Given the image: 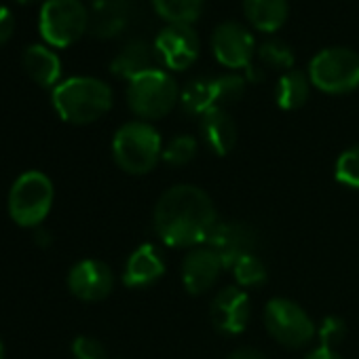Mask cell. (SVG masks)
<instances>
[{
    "label": "cell",
    "mask_w": 359,
    "mask_h": 359,
    "mask_svg": "<svg viewBox=\"0 0 359 359\" xmlns=\"http://www.w3.org/2000/svg\"><path fill=\"white\" fill-rule=\"evenodd\" d=\"M216 226V205L199 187H171L154 205V233L169 248H199L208 243Z\"/></svg>",
    "instance_id": "6da1fadb"
},
{
    "label": "cell",
    "mask_w": 359,
    "mask_h": 359,
    "mask_svg": "<svg viewBox=\"0 0 359 359\" xmlns=\"http://www.w3.org/2000/svg\"><path fill=\"white\" fill-rule=\"evenodd\" d=\"M51 102L66 123L89 125L112 108V89L93 76H72L53 89Z\"/></svg>",
    "instance_id": "7a4b0ae2"
},
{
    "label": "cell",
    "mask_w": 359,
    "mask_h": 359,
    "mask_svg": "<svg viewBox=\"0 0 359 359\" xmlns=\"http://www.w3.org/2000/svg\"><path fill=\"white\" fill-rule=\"evenodd\" d=\"M112 156L123 171L144 175L156 167L158 158H163L161 133L146 121L125 123L114 133Z\"/></svg>",
    "instance_id": "3957f363"
},
{
    "label": "cell",
    "mask_w": 359,
    "mask_h": 359,
    "mask_svg": "<svg viewBox=\"0 0 359 359\" xmlns=\"http://www.w3.org/2000/svg\"><path fill=\"white\" fill-rule=\"evenodd\" d=\"M180 102V89L173 76L165 70L152 68L129 81L127 104L129 108L146 121L163 118Z\"/></svg>",
    "instance_id": "277c9868"
},
{
    "label": "cell",
    "mask_w": 359,
    "mask_h": 359,
    "mask_svg": "<svg viewBox=\"0 0 359 359\" xmlns=\"http://www.w3.org/2000/svg\"><path fill=\"white\" fill-rule=\"evenodd\" d=\"M55 199L53 182L43 171L22 173L9 193V214L20 226H39L51 212Z\"/></svg>",
    "instance_id": "5b68a950"
},
{
    "label": "cell",
    "mask_w": 359,
    "mask_h": 359,
    "mask_svg": "<svg viewBox=\"0 0 359 359\" xmlns=\"http://www.w3.org/2000/svg\"><path fill=\"white\" fill-rule=\"evenodd\" d=\"M309 79L323 93H351L359 87V55L344 47L323 49L311 60Z\"/></svg>",
    "instance_id": "8992f818"
},
{
    "label": "cell",
    "mask_w": 359,
    "mask_h": 359,
    "mask_svg": "<svg viewBox=\"0 0 359 359\" xmlns=\"http://www.w3.org/2000/svg\"><path fill=\"white\" fill-rule=\"evenodd\" d=\"M89 26V13L81 0H45L39 18L41 36L53 47H70Z\"/></svg>",
    "instance_id": "52a82bcc"
},
{
    "label": "cell",
    "mask_w": 359,
    "mask_h": 359,
    "mask_svg": "<svg viewBox=\"0 0 359 359\" xmlns=\"http://www.w3.org/2000/svg\"><path fill=\"white\" fill-rule=\"evenodd\" d=\"M264 325L279 344L290 348L306 346L317 336V325L306 315V311L287 298L269 300L264 306Z\"/></svg>",
    "instance_id": "ba28073f"
},
{
    "label": "cell",
    "mask_w": 359,
    "mask_h": 359,
    "mask_svg": "<svg viewBox=\"0 0 359 359\" xmlns=\"http://www.w3.org/2000/svg\"><path fill=\"white\" fill-rule=\"evenodd\" d=\"M154 53H156V60L163 62L165 68L180 72V70L191 68L197 62L201 53V43H199L197 32L191 26L169 24L156 34Z\"/></svg>",
    "instance_id": "9c48e42d"
},
{
    "label": "cell",
    "mask_w": 359,
    "mask_h": 359,
    "mask_svg": "<svg viewBox=\"0 0 359 359\" xmlns=\"http://www.w3.org/2000/svg\"><path fill=\"white\" fill-rule=\"evenodd\" d=\"M212 49L222 66L231 70H239V68L245 70L252 66L256 43L248 28H243L237 22H226L216 28L212 36Z\"/></svg>",
    "instance_id": "30bf717a"
},
{
    "label": "cell",
    "mask_w": 359,
    "mask_h": 359,
    "mask_svg": "<svg viewBox=\"0 0 359 359\" xmlns=\"http://www.w3.org/2000/svg\"><path fill=\"white\" fill-rule=\"evenodd\" d=\"M205 245L216 252L224 269H231L239 258L256 254L258 233L245 222H218Z\"/></svg>",
    "instance_id": "8fae6325"
},
{
    "label": "cell",
    "mask_w": 359,
    "mask_h": 359,
    "mask_svg": "<svg viewBox=\"0 0 359 359\" xmlns=\"http://www.w3.org/2000/svg\"><path fill=\"white\" fill-rule=\"evenodd\" d=\"M68 287L72 296L85 302H97L110 296L114 287V275L102 260L87 258L76 262L68 273Z\"/></svg>",
    "instance_id": "7c38bea8"
},
{
    "label": "cell",
    "mask_w": 359,
    "mask_h": 359,
    "mask_svg": "<svg viewBox=\"0 0 359 359\" xmlns=\"http://www.w3.org/2000/svg\"><path fill=\"white\" fill-rule=\"evenodd\" d=\"M210 315L218 332L226 336H237L248 327L252 317L250 296L239 287H224L212 300Z\"/></svg>",
    "instance_id": "4fadbf2b"
},
{
    "label": "cell",
    "mask_w": 359,
    "mask_h": 359,
    "mask_svg": "<svg viewBox=\"0 0 359 359\" xmlns=\"http://www.w3.org/2000/svg\"><path fill=\"white\" fill-rule=\"evenodd\" d=\"M222 269L224 264L214 250H210L208 245L193 248L182 262V283L189 294H205L216 285Z\"/></svg>",
    "instance_id": "5bb4252c"
},
{
    "label": "cell",
    "mask_w": 359,
    "mask_h": 359,
    "mask_svg": "<svg viewBox=\"0 0 359 359\" xmlns=\"http://www.w3.org/2000/svg\"><path fill=\"white\" fill-rule=\"evenodd\" d=\"M165 273V258L161 250L152 243H144L129 256L125 271H123V283L127 287H148L156 283Z\"/></svg>",
    "instance_id": "9a60e30c"
},
{
    "label": "cell",
    "mask_w": 359,
    "mask_h": 359,
    "mask_svg": "<svg viewBox=\"0 0 359 359\" xmlns=\"http://www.w3.org/2000/svg\"><path fill=\"white\" fill-rule=\"evenodd\" d=\"M199 131L208 148L218 156L229 154L237 144V125L224 108H212L205 112L201 116Z\"/></svg>",
    "instance_id": "2e32d148"
},
{
    "label": "cell",
    "mask_w": 359,
    "mask_h": 359,
    "mask_svg": "<svg viewBox=\"0 0 359 359\" xmlns=\"http://www.w3.org/2000/svg\"><path fill=\"white\" fill-rule=\"evenodd\" d=\"M24 68L30 79L41 87H57L62 76V62L57 53H53L45 45H30L24 51Z\"/></svg>",
    "instance_id": "e0dca14e"
},
{
    "label": "cell",
    "mask_w": 359,
    "mask_h": 359,
    "mask_svg": "<svg viewBox=\"0 0 359 359\" xmlns=\"http://www.w3.org/2000/svg\"><path fill=\"white\" fill-rule=\"evenodd\" d=\"M243 11L250 24L260 32H277L290 13L287 0H243Z\"/></svg>",
    "instance_id": "ac0fdd59"
},
{
    "label": "cell",
    "mask_w": 359,
    "mask_h": 359,
    "mask_svg": "<svg viewBox=\"0 0 359 359\" xmlns=\"http://www.w3.org/2000/svg\"><path fill=\"white\" fill-rule=\"evenodd\" d=\"M152 57H156L154 49H150L144 41H131L118 51V55L114 57L110 70H112V74L131 81L137 74L148 72V70L154 68Z\"/></svg>",
    "instance_id": "d6986e66"
},
{
    "label": "cell",
    "mask_w": 359,
    "mask_h": 359,
    "mask_svg": "<svg viewBox=\"0 0 359 359\" xmlns=\"http://www.w3.org/2000/svg\"><path fill=\"white\" fill-rule=\"evenodd\" d=\"M180 104L184 112L193 116H203L212 108H218L214 79H195L180 91Z\"/></svg>",
    "instance_id": "ffe728a7"
},
{
    "label": "cell",
    "mask_w": 359,
    "mask_h": 359,
    "mask_svg": "<svg viewBox=\"0 0 359 359\" xmlns=\"http://www.w3.org/2000/svg\"><path fill=\"white\" fill-rule=\"evenodd\" d=\"M311 93V79L302 74L300 70H290L285 72L275 87V100L279 108L283 110H296L300 108Z\"/></svg>",
    "instance_id": "44dd1931"
},
{
    "label": "cell",
    "mask_w": 359,
    "mask_h": 359,
    "mask_svg": "<svg viewBox=\"0 0 359 359\" xmlns=\"http://www.w3.org/2000/svg\"><path fill=\"white\" fill-rule=\"evenodd\" d=\"M152 5L167 24L191 26L201 15L203 0H152Z\"/></svg>",
    "instance_id": "7402d4cb"
},
{
    "label": "cell",
    "mask_w": 359,
    "mask_h": 359,
    "mask_svg": "<svg viewBox=\"0 0 359 359\" xmlns=\"http://www.w3.org/2000/svg\"><path fill=\"white\" fill-rule=\"evenodd\" d=\"M231 273L235 277V281L241 285V287H258L266 281L269 273H266V266L264 262L256 256V254H248L243 258H239L233 266H231Z\"/></svg>",
    "instance_id": "603a6c76"
},
{
    "label": "cell",
    "mask_w": 359,
    "mask_h": 359,
    "mask_svg": "<svg viewBox=\"0 0 359 359\" xmlns=\"http://www.w3.org/2000/svg\"><path fill=\"white\" fill-rule=\"evenodd\" d=\"M199 152V142L193 135H175L163 148V161L173 167H182L191 163Z\"/></svg>",
    "instance_id": "cb8c5ba5"
},
{
    "label": "cell",
    "mask_w": 359,
    "mask_h": 359,
    "mask_svg": "<svg viewBox=\"0 0 359 359\" xmlns=\"http://www.w3.org/2000/svg\"><path fill=\"white\" fill-rule=\"evenodd\" d=\"M258 57H260V62L264 66H269L273 70L290 72L292 66H294V53L281 41H266V43H262L260 49H258Z\"/></svg>",
    "instance_id": "d4e9b609"
},
{
    "label": "cell",
    "mask_w": 359,
    "mask_h": 359,
    "mask_svg": "<svg viewBox=\"0 0 359 359\" xmlns=\"http://www.w3.org/2000/svg\"><path fill=\"white\" fill-rule=\"evenodd\" d=\"M334 175L340 184L348 189H359V144L351 146L338 156Z\"/></svg>",
    "instance_id": "484cf974"
},
{
    "label": "cell",
    "mask_w": 359,
    "mask_h": 359,
    "mask_svg": "<svg viewBox=\"0 0 359 359\" xmlns=\"http://www.w3.org/2000/svg\"><path fill=\"white\" fill-rule=\"evenodd\" d=\"M216 85V100H218V108H224L229 104H235L243 97L245 93V79L239 74H224L214 79Z\"/></svg>",
    "instance_id": "4316f807"
},
{
    "label": "cell",
    "mask_w": 359,
    "mask_h": 359,
    "mask_svg": "<svg viewBox=\"0 0 359 359\" xmlns=\"http://www.w3.org/2000/svg\"><path fill=\"white\" fill-rule=\"evenodd\" d=\"M317 338H319L321 346L336 348L346 338V323H344V319L338 317V315L323 317L321 323L317 325Z\"/></svg>",
    "instance_id": "83f0119b"
},
{
    "label": "cell",
    "mask_w": 359,
    "mask_h": 359,
    "mask_svg": "<svg viewBox=\"0 0 359 359\" xmlns=\"http://www.w3.org/2000/svg\"><path fill=\"white\" fill-rule=\"evenodd\" d=\"M74 359H108L106 346L93 336H79L72 342Z\"/></svg>",
    "instance_id": "f1b7e54d"
},
{
    "label": "cell",
    "mask_w": 359,
    "mask_h": 359,
    "mask_svg": "<svg viewBox=\"0 0 359 359\" xmlns=\"http://www.w3.org/2000/svg\"><path fill=\"white\" fill-rule=\"evenodd\" d=\"M15 18L7 7H0V45H5L13 36Z\"/></svg>",
    "instance_id": "f546056e"
},
{
    "label": "cell",
    "mask_w": 359,
    "mask_h": 359,
    "mask_svg": "<svg viewBox=\"0 0 359 359\" xmlns=\"http://www.w3.org/2000/svg\"><path fill=\"white\" fill-rule=\"evenodd\" d=\"M229 359H266L260 351L256 348H250V346H243V348H237L229 355Z\"/></svg>",
    "instance_id": "4dcf8cb0"
},
{
    "label": "cell",
    "mask_w": 359,
    "mask_h": 359,
    "mask_svg": "<svg viewBox=\"0 0 359 359\" xmlns=\"http://www.w3.org/2000/svg\"><path fill=\"white\" fill-rule=\"evenodd\" d=\"M304 359H342L334 348H325V346H319L315 351H311Z\"/></svg>",
    "instance_id": "1f68e13d"
},
{
    "label": "cell",
    "mask_w": 359,
    "mask_h": 359,
    "mask_svg": "<svg viewBox=\"0 0 359 359\" xmlns=\"http://www.w3.org/2000/svg\"><path fill=\"white\" fill-rule=\"evenodd\" d=\"M0 359H5V348H3V342H0Z\"/></svg>",
    "instance_id": "d6a6232c"
},
{
    "label": "cell",
    "mask_w": 359,
    "mask_h": 359,
    "mask_svg": "<svg viewBox=\"0 0 359 359\" xmlns=\"http://www.w3.org/2000/svg\"><path fill=\"white\" fill-rule=\"evenodd\" d=\"M20 5H28V3H34V0H18Z\"/></svg>",
    "instance_id": "836d02e7"
}]
</instances>
